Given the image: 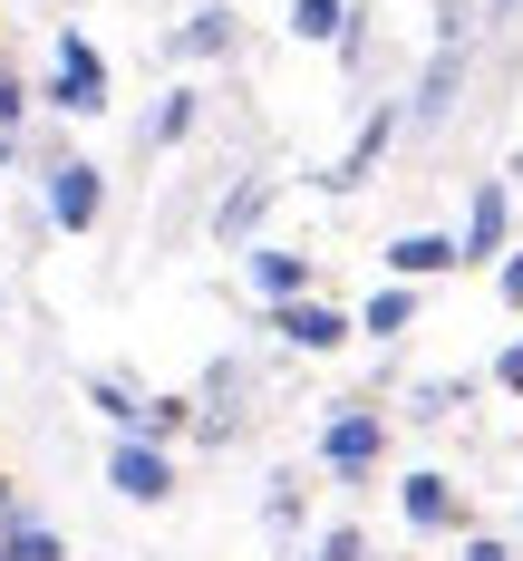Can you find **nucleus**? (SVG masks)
I'll return each instance as SVG.
<instances>
[{"mask_svg": "<svg viewBox=\"0 0 523 561\" xmlns=\"http://www.w3.org/2000/svg\"><path fill=\"white\" fill-rule=\"evenodd\" d=\"M49 98H58L68 116H98V107H107V58L88 49L78 30H58V68H49Z\"/></svg>", "mask_w": 523, "mask_h": 561, "instance_id": "nucleus-1", "label": "nucleus"}, {"mask_svg": "<svg viewBox=\"0 0 523 561\" xmlns=\"http://www.w3.org/2000/svg\"><path fill=\"white\" fill-rule=\"evenodd\" d=\"M49 224L58 232L98 224V165H88V156H58V165H49Z\"/></svg>", "mask_w": 523, "mask_h": 561, "instance_id": "nucleus-2", "label": "nucleus"}, {"mask_svg": "<svg viewBox=\"0 0 523 561\" xmlns=\"http://www.w3.org/2000/svg\"><path fill=\"white\" fill-rule=\"evenodd\" d=\"M107 484L126 494V504H166V494H174V465H166L156 446H136V436H126V446L107 455Z\"/></svg>", "mask_w": 523, "mask_h": 561, "instance_id": "nucleus-3", "label": "nucleus"}, {"mask_svg": "<svg viewBox=\"0 0 523 561\" xmlns=\"http://www.w3.org/2000/svg\"><path fill=\"white\" fill-rule=\"evenodd\" d=\"M378 446H388V426H378L368 407H349L340 426L320 436V465H330V474H368V465H378Z\"/></svg>", "mask_w": 523, "mask_h": 561, "instance_id": "nucleus-4", "label": "nucleus"}, {"mask_svg": "<svg viewBox=\"0 0 523 561\" xmlns=\"http://www.w3.org/2000/svg\"><path fill=\"white\" fill-rule=\"evenodd\" d=\"M388 272H398V290L407 280H436V272H465L456 232H398V242H388Z\"/></svg>", "mask_w": 523, "mask_h": 561, "instance_id": "nucleus-5", "label": "nucleus"}, {"mask_svg": "<svg viewBox=\"0 0 523 561\" xmlns=\"http://www.w3.org/2000/svg\"><path fill=\"white\" fill-rule=\"evenodd\" d=\"M282 339H291V348H310V358H330V348L349 339V320L330 310V300H310V290H300V300H282Z\"/></svg>", "mask_w": 523, "mask_h": 561, "instance_id": "nucleus-6", "label": "nucleus"}, {"mask_svg": "<svg viewBox=\"0 0 523 561\" xmlns=\"http://www.w3.org/2000/svg\"><path fill=\"white\" fill-rule=\"evenodd\" d=\"M504 224H514V204H504V184H485V194L465 204V242H456V262H494V252H504Z\"/></svg>", "mask_w": 523, "mask_h": 561, "instance_id": "nucleus-7", "label": "nucleus"}, {"mask_svg": "<svg viewBox=\"0 0 523 561\" xmlns=\"http://www.w3.org/2000/svg\"><path fill=\"white\" fill-rule=\"evenodd\" d=\"M388 136H398V116L378 107L368 126H359V136H349V156H340L330 174H320V184H340V194H349V184H368V174H378V156H388Z\"/></svg>", "mask_w": 523, "mask_h": 561, "instance_id": "nucleus-8", "label": "nucleus"}, {"mask_svg": "<svg viewBox=\"0 0 523 561\" xmlns=\"http://www.w3.org/2000/svg\"><path fill=\"white\" fill-rule=\"evenodd\" d=\"M465 88V39H436V58H427V88H417V126H436V116L456 107Z\"/></svg>", "mask_w": 523, "mask_h": 561, "instance_id": "nucleus-9", "label": "nucleus"}, {"mask_svg": "<svg viewBox=\"0 0 523 561\" xmlns=\"http://www.w3.org/2000/svg\"><path fill=\"white\" fill-rule=\"evenodd\" d=\"M407 523H417V533H456V484H446V474H407Z\"/></svg>", "mask_w": 523, "mask_h": 561, "instance_id": "nucleus-10", "label": "nucleus"}, {"mask_svg": "<svg viewBox=\"0 0 523 561\" xmlns=\"http://www.w3.org/2000/svg\"><path fill=\"white\" fill-rule=\"evenodd\" d=\"M262 214H272V174H242V184L224 194V214H214V232H224V242H242Z\"/></svg>", "mask_w": 523, "mask_h": 561, "instance_id": "nucleus-11", "label": "nucleus"}, {"mask_svg": "<svg viewBox=\"0 0 523 561\" xmlns=\"http://www.w3.org/2000/svg\"><path fill=\"white\" fill-rule=\"evenodd\" d=\"M174 49H184V58H214V49H232V10H194V20L174 30Z\"/></svg>", "mask_w": 523, "mask_h": 561, "instance_id": "nucleus-12", "label": "nucleus"}, {"mask_svg": "<svg viewBox=\"0 0 523 561\" xmlns=\"http://www.w3.org/2000/svg\"><path fill=\"white\" fill-rule=\"evenodd\" d=\"M407 320H417V290H398V280H388V290H368V320H359V330H378V339H398Z\"/></svg>", "mask_w": 523, "mask_h": 561, "instance_id": "nucleus-13", "label": "nucleus"}, {"mask_svg": "<svg viewBox=\"0 0 523 561\" xmlns=\"http://www.w3.org/2000/svg\"><path fill=\"white\" fill-rule=\"evenodd\" d=\"M291 30H300V39H340V30H349V0H291Z\"/></svg>", "mask_w": 523, "mask_h": 561, "instance_id": "nucleus-14", "label": "nucleus"}, {"mask_svg": "<svg viewBox=\"0 0 523 561\" xmlns=\"http://www.w3.org/2000/svg\"><path fill=\"white\" fill-rule=\"evenodd\" d=\"M252 280H262L272 300H300V252H252Z\"/></svg>", "mask_w": 523, "mask_h": 561, "instance_id": "nucleus-15", "label": "nucleus"}, {"mask_svg": "<svg viewBox=\"0 0 523 561\" xmlns=\"http://www.w3.org/2000/svg\"><path fill=\"white\" fill-rule=\"evenodd\" d=\"M0 561H68V552H58V533L20 523V533H0Z\"/></svg>", "mask_w": 523, "mask_h": 561, "instance_id": "nucleus-16", "label": "nucleus"}, {"mask_svg": "<svg viewBox=\"0 0 523 561\" xmlns=\"http://www.w3.org/2000/svg\"><path fill=\"white\" fill-rule=\"evenodd\" d=\"M88 397H98V407H107V416H116V426H126V436H136V397H126V388H116V378H98V388H88Z\"/></svg>", "mask_w": 523, "mask_h": 561, "instance_id": "nucleus-17", "label": "nucleus"}, {"mask_svg": "<svg viewBox=\"0 0 523 561\" xmlns=\"http://www.w3.org/2000/svg\"><path fill=\"white\" fill-rule=\"evenodd\" d=\"M184 126H194V98H166V116H156V146H174Z\"/></svg>", "mask_w": 523, "mask_h": 561, "instance_id": "nucleus-18", "label": "nucleus"}, {"mask_svg": "<svg viewBox=\"0 0 523 561\" xmlns=\"http://www.w3.org/2000/svg\"><path fill=\"white\" fill-rule=\"evenodd\" d=\"M320 561H368V533H349V523H340V533L320 542Z\"/></svg>", "mask_w": 523, "mask_h": 561, "instance_id": "nucleus-19", "label": "nucleus"}, {"mask_svg": "<svg viewBox=\"0 0 523 561\" xmlns=\"http://www.w3.org/2000/svg\"><path fill=\"white\" fill-rule=\"evenodd\" d=\"M20 107H30V88H20V78H10V68H0V136H10V126H20Z\"/></svg>", "mask_w": 523, "mask_h": 561, "instance_id": "nucleus-20", "label": "nucleus"}, {"mask_svg": "<svg viewBox=\"0 0 523 561\" xmlns=\"http://www.w3.org/2000/svg\"><path fill=\"white\" fill-rule=\"evenodd\" d=\"M494 290H504V300L523 310V252H504V272H494Z\"/></svg>", "mask_w": 523, "mask_h": 561, "instance_id": "nucleus-21", "label": "nucleus"}, {"mask_svg": "<svg viewBox=\"0 0 523 561\" xmlns=\"http://www.w3.org/2000/svg\"><path fill=\"white\" fill-rule=\"evenodd\" d=\"M494 378H504V388L523 397V348H504V368H494Z\"/></svg>", "mask_w": 523, "mask_h": 561, "instance_id": "nucleus-22", "label": "nucleus"}, {"mask_svg": "<svg viewBox=\"0 0 523 561\" xmlns=\"http://www.w3.org/2000/svg\"><path fill=\"white\" fill-rule=\"evenodd\" d=\"M465 561H514V552L504 542H465Z\"/></svg>", "mask_w": 523, "mask_h": 561, "instance_id": "nucleus-23", "label": "nucleus"}, {"mask_svg": "<svg viewBox=\"0 0 523 561\" xmlns=\"http://www.w3.org/2000/svg\"><path fill=\"white\" fill-rule=\"evenodd\" d=\"M0 165H10V136H0Z\"/></svg>", "mask_w": 523, "mask_h": 561, "instance_id": "nucleus-24", "label": "nucleus"}, {"mask_svg": "<svg viewBox=\"0 0 523 561\" xmlns=\"http://www.w3.org/2000/svg\"><path fill=\"white\" fill-rule=\"evenodd\" d=\"M0 513H10V484H0Z\"/></svg>", "mask_w": 523, "mask_h": 561, "instance_id": "nucleus-25", "label": "nucleus"}, {"mask_svg": "<svg viewBox=\"0 0 523 561\" xmlns=\"http://www.w3.org/2000/svg\"><path fill=\"white\" fill-rule=\"evenodd\" d=\"M494 10H514V0H494Z\"/></svg>", "mask_w": 523, "mask_h": 561, "instance_id": "nucleus-26", "label": "nucleus"}]
</instances>
